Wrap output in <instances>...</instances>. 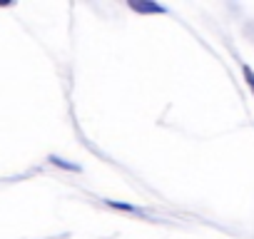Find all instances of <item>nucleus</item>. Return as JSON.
I'll use <instances>...</instances> for the list:
<instances>
[{
  "label": "nucleus",
  "instance_id": "1",
  "mask_svg": "<svg viewBox=\"0 0 254 239\" xmlns=\"http://www.w3.org/2000/svg\"><path fill=\"white\" fill-rule=\"evenodd\" d=\"M130 8L132 10H137V13H167V8H162V5H155V3H135V0H130Z\"/></svg>",
  "mask_w": 254,
  "mask_h": 239
},
{
  "label": "nucleus",
  "instance_id": "2",
  "mask_svg": "<svg viewBox=\"0 0 254 239\" xmlns=\"http://www.w3.org/2000/svg\"><path fill=\"white\" fill-rule=\"evenodd\" d=\"M107 207H115V209H125V212H140L137 207H130V204H117L112 199H107Z\"/></svg>",
  "mask_w": 254,
  "mask_h": 239
},
{
  "label": "nucleus",
  "instance_id": "3",
  "mask_svg": "<svg viewBox=\"0 0 254 239\" xmlns=\"http://www.w3.org/2000/svg\"><path fill=\"white\" fill-rule=\"evenodd\" d=\"M242 72H244V77H247V85L252 87V92H254V72H252V67H242Z\"/></svg>",
  "mask_w": 254,
  "mask_h": 239
}]
</instances>
